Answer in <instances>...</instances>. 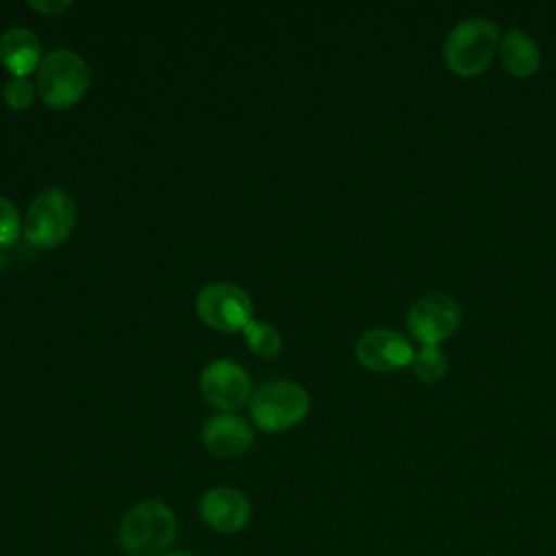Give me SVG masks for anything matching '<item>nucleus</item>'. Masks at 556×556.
<instances>
[{
	"instance_id": "obj_1",
	"label": "nucleus",
	"mask_w": 556,
	"mask_h": 556,
	"mask_svg": "<svg viewBox=\"0 0 556 556\" xmlns=\"http://www.w3.org/2000/svg\"><path fill=\"white\" fill-rule=\"evenodd\" d=\"M176 536V517L159 500H143L126 510L119 523V547L126 556H163Z\"/></svg>"
},
{
	"instance_id": "obj_2",
	"label": "nucleus",
	"mask_w": 556,
	"mask_h": 556,
	"mask_svg": "<svg viewBox=\"0 0 556 556\" xmlns=\"http://www.w3.org/2000/svg\"><path fill=\"white\" fill-rule=\"evenodd\" d=\"M91 83L87 61L67 48L48 52L37 67V91L50 109H70L83 100Z\"/></svg>"
},
{
	"instance_id": "obj_3",
	"label": "nucleus",
	"mask_w": 556,
	"mask_h": 556,
	"mask_svg": "<svg viewBox=\"0 0 556 556\" xmlns=\"http://www.w3.org/2000/svg\"><path fill=\"white\" fill-rule=\"evenodd\" d=\"M500 39L495 22L473 15L460 20L445 37L443 59L458 76H476L491 63Z\"/></svg>"
},
{
	"instance_id": "obj_4",
	"label": "nucleus",
	"mask_w": 556,
	"mask_h": 556,
	"mask_svg": "<svg viewBox=\"0 0 556 556\" xmlns=\"http://www.w3.org/2000/svg\"><path fill=\"white\" fill-rule=\"evenodd\" d=\"M76 202L59 187L41 191L28 206L24 237L33 248H56L74 230Z\"/></svg>"
},
{
	"instance_id": "obj_5",
	"label": "nucleus",
	"mask_w": 556,
	"mask_h": 556,
	"mask_svg": "<svg viewBox=\"0 0 556 556\" xmlns=\"http://www.w3.org/2000/svg\"><path fill=\"white\" fill-rule=\"evenodd\" d=\"M308 393L293 380H274L256 389L250 415L263 432H280L298 426L308 415Z\"/></svg>"
},
{
	"instance_id": "obj_6",
	"label": "nucleus",
	"mask_w": 556,
	"mask_h": 556,
	"mask_svg": "<svg viewBox=\"0 0 556 556\" xmlns=\"http://www.w3.org/2000/svg\"><path fill=\"white\" fill-rule=\"evenodd\" d=\"M195 313L215 330L237 332L252 319V300L237 285L211 282L198 291Z\"/></svg>"
},
{
	"instance_id": "obj_7",
	"label": "nucleus",
	"mask_w": 556,
	"mask_h": 556,
	"mask_svg": "<svg viewBox=\"0 0 556 556\" xmlns=\"http://www.w3.org/2000/svg\"><path fill=\"white\" fill-rule=\"evenodd\" d=\"M460 324V306L447 293H428L419 298L406 315V326L424 345H437L454 334Z\"/></svg>"
},
{
	"instance_id": "obj_8",
	"label": "nucleus",
	"mask_w": 556,
	"mask_h": 556,
	"mask_svg": "<svg viewBox=\"0 0 556 556\" xmlns=\"http://www.w3.org/2000/svg\"><path fill=\"white\" fill-rule=\"evenodd\" d=\"M200 391L211 406L235 410L250 400L252 384L241 365L230 358H215L200 374Z\"/></svg>"
},
{
	"instance_id": "obj_9",
	"label": "nucleus",
	"mask_w": 556,
	"mask_h": 556,
	"mask_svg": "<svg viewBox=\"0 0 556 556\" xmlns=\"http://www.w3.org/2000/svg\"><path fill=\"white\" fill-rule=\"evenodd\" d=\"M356 358L365 369L371 371H393L413 365V345L391 328L365 330L356 341Z\"/></svg>"
},
{
	"instance_id": "obj_10",
	"label": "nucleus",
	"mask_w": 556,
	"mask_h": 556,
	"mask_svg": "<svg viewBox=\"0 0 556 556\" xmlns=\"http://www.w3.org/2000/svg\"><path fill=\"white\" fill-rule=\"evenodd\" d=\"M200 517L202 521L215 530V532H224V534H232L239 532L248 526L250 515H252V506L250 500L230 486H215L208 489L202 497H200Z\"/></svg>"
},
{
	"instance_id": "obj_11",
	"label": "nucleus",
	"mask_w": 556,
	"mask_h": 556,
	"mask_svg": "<svg viewBox=\"0 0 556 556\" xmlns=\"http://www.w3.org/2000/svg\"><path fill=\"white\" fill-rule=\"evenodd\" d=\"M202 443L211 454L232 458L245 454L254 445V432L245 419L222 413L204 424Z\"/></svg>"
},
{
	"instance_id": "obj_12",
	"label": "nucleus",
	"mask_w": 556,
	"mask_h": 556,
	"mask_svg": "<svg viewBox=\"0 0 556 556\" xmlns=\"http://www.w3.org/2000/svg\"><path fill=\"white\" fill-rule=\"evenodd\" d=\"M0 61L20 78H28L41 63V43L37 35L26 26H13L0 35Z\"/></svg>"
},
{
	"instance_id": "obj_13",
	"label": "nucleus",
	"mask_w": 556,
	"mask_h": 556,
	"mask_svg": "<svg viewBox=\"0 0 556 556\" xmlns=\"http://www.w3.org/2000/svg\"><path fill=\"white\" fill-rule=\"evenodd\" d=\"M500 59L502 65L506 67V72H510L513 76H530L536 72L539 63H541V54H539V46L534 43V39L519 30V28H508L500 41Z\"/></svg>"
},
{
	"instance_id": "obj_14",
	"label": "nucleus",
	"mask_w": 556,
	"mask_h": 556,
	"mask_svg": "<svg viewBox=\"0 0 556 556\" xmlns=\"http://www.w3.org/2000/svg\"><path fill=\"white\" fill-rule=\"evenodd\" d=\"M241 332H243V339H245L248 348H250L256 356H261V358H274V356H278L280 345H282V337H280V332L276 330V326H271V324H267V321L250 319Z\"/></svg>"
},
{
	"instance_id": "obj_15",
	"label": "nucleus",
	"mask_w": 556,
	"mask_h": 556,
	"mask_svg": "<svg viewBox=\"0 0 556 556\" xmlns=\"http://www.w3.org/2000/svg\"><path fill=\"white\" fill-rule=\"evenodd\" d=\"M413 367L424 382L432 384L445 376L447 361H445V354L439 350V345H421V350L415 352Z\"/></svg>"
},
{
	"instance_id": "obj_16",
	"label": "nucleus",
	"mask_w": 556,
	"mask_h": 556,
	"mask_svg": "<svg viewBox=\"0 0 556 556\" xmlns=\"http://www.w3.org/2000/svg\"><path fill=\"white\" fill-rule=\"evenodd\" d=\"M2 98H4V104L13 111H26L33 106L35 102V85L28 80V78H20V76H13L4 83L2 87Z\"/></svg>"
},
{
	"instance_id": "obj_17",
	"label": "nucleus",
	"mask_w": 556,
	"mask_h": 556,
	"mask_svg": "<svg viewBox=\"0 0 556 556\" xmlns=\"http://www.w3.org/2000/svg\"><path fill=\"white\" fill-rule=\"evenodd\" d=\"M22 232V219L15 204L0 195V250L11 248Z\"/></svg>"
},
{
	"instance_id": "obj_18",
	"label": "nucleus",
	"mask_w": 556,
	"mask_h": 556,
	"mask_svg": "<svg viewBox=\"0 0 556 556\" xmlns=\"http://www.w3.org/2000/svg\"><path fill=\"white\" fill-rule=\"evenodd\" d=\"M28 7H33L35 11L43 13V15H61L63 11H67L72 7L70 0H43V2H37V0H30Z\"/></svg>"
},
{
	"instance_id": "obj_19",
	"label": "nucleus",
	"mask_w": 556,
	"mask_h": 556,
	"mask_svg": "<svg viewBox=\"0 0 556 556\" xmlns=\"http://www.w3.org/2000/svg\"><path fill=\"white\" fill-rule=\"evenodd\" d=\"M163 556H200V554H193V552H167Z\"/></svg>"
}]
</instances>
